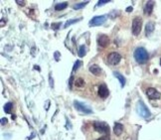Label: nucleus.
<instances>
[{"instance_id":"f257e3e1","label":"nucleus","mask_w":161,"mask_h":140,"mask_svg":"<svg viewBox=\"0 0 161 140\" xmlns=\"http://www.w3.org/2000/svg\"><path fill=\"white\" fill-rule=\"evenodd\" d=\"M134 59L139 64H144L148 60V53L144 48H137L134 52Z\"/></svg>"},{"instance_id":"f03ea898","label":"nucleus","mask_w":161,"mask_h":140,"mask_svg":"<svg viewBox=\"0 0 161 140\" xmlns=\"http://www.w3.org/2000/svg\"><path fill=\"white\" fill-rule=\"evenodd\" d=\"M136 110H137V113L143 118H148L151 116L150 110L147 108L145 103L142 100H138L137 105H136Z\"/></svg>"},{"instance_id":"7ed1b4c3","label":"nucleus","mask_w":161,"mask_h":140,"mask_svg":"<svg viewBox=\"0 0 161 140\" xmlns=\"http://www.w3.org/2000/svg\"><path fill=\"white\" fill-rule=\"evenodd\" d=\"M94 128L96 130L97 132L105 134L107 136L109 135V126L105 123V122H100V121H96L94 123Z\"/></svg>"},{"instance_id":"20e7f679","label":"nucleus","mask_w":161,"mask_h":140,"mask_svg":"<svg viewBox=\"0 0 161 140\" xmlns=\"http://www.w3.org/2000/svg\"><path fill=\"white\" fill-rule=\"evenodd\" d=\"M142 28V19L140 17H135L132 21V27H131V30H132V34L135 36H137L141 31Z\"/></svg>"},{"instance_id":"39448f33","label":"nucleus","mask_w":161,"mask_h":140,"mask_svg":"<svg viewBox=\"0 0 161 140\" xmlns=\"http://www.w3.org/2000/svg\"><path fill=\"white\" fill-rule=\"evenodd\" d=\"M74 105H75V108L79 110V111L80 112H83V113H92V109L90 107V106H88L87 104H84V103H82V102H80V101H77V100H75L74 101Z\"/></svg>"},{"instance_id":"423d86ee","label":"nucleus","mask_w":161,"mask_h":140,"mask_svg":"<svg viewBox=\"0 0 161 140\" xmlns=\"http://www.w3.org/2000/svg\"><path fill=\"white\" fill-rule=\"evenodd\" d=\"M121 60V56L118 53H115V52H113V53H111L108 55V57H107V62L109 65H117L118 63L120 62Z\"/></svg>"},{"instance_id":"0eeeda50","label":"nucleus","mask_w":161,"mask_h":140,"mask_svg":"<svg viewBox=\"0 0 161 140\" xmlns=\"http://www.w3.org/2000/svg\"><path fill=\"white\" fill-rule=\"evenodd\" d=\"M146 95L148 96V98H150V99H159L161 97V93L157 90L153 88V87L147 88L146 90Z\"/></svg>"},{"instance_id":"6e6552de","label":"nucleus","mask_w":161,"mask_h":140,"mask_svg":"<svg viewBox=\"0 0 161 140\" xmlns=\"http://www.w3.org/2000/svg\"><path fill=\"white\" fill-rule=\"evenodd\" d=\"M105 21H107V17L105 16H104V15L96 16L90 21V25L91 26H100V25H103Z\"/></svg>"},{"instance_id":"1a4fd4ad","label":"nucleus","mask_w":161,"mask_h":140,"mask_svg":"<svg viewBox=\"0 0 161 140\" xmlns=\"http://www.w3.org/2000/svg\"><path fill=\"white\" fill-rule=\"evenodd\" d=\"M97 44L99 46L103 47V48H105L108 44H109V38L107 35H100L99 38H97Z\"/></svg>"},{"instance_id":"9d476101","label":"nucleus","mask_w":161,"mask_h":140,"mask_svg":"<svg viewBox=\"0 0 161 140\" xmlns=\"http://www.w3.org/2000/svg\"><path fill=\"white\" fill-rule=\"evenodd\" d=\"M97 92H99V95L100 97H103V98L107 97L108 95V93H109L108 88L107 87L105 84H100V86L99 87V91H97Z\"/></svg>"},{"instance_id":"9b49d317","label":"nucleus","mask_w":161,"mask_h":140,"mask_svg":"<svg viewBox=\"0 0 161 140\" xmlns=\"http://www.w3.org/2000/svg\"><path fill=\"white\" fill-rule=\"evenodd\" d=\"M153 6H154V2L153 1L146 2L145 6H144V13L146 15H150L152 13V10H153Z\"/></svg>"},{"instance_id":"f8f14e48","label":"nucleus","mask_w":161,"mask_h":140,"mask_svg":"<svg viewBox=\"0 0 161 140\" xmlns=\"http://www.w3.org/2000/svg\"><path fill=\"white\" fill-rule=\"evenodd\" d=\"M90 72L92 75L96 76V77H99V76L101 75V69L97 65H92L90 67Z\"/></svg>"},{"instance_id":"ddd939ff","label":"nucleus","mask_w":161,"mask_h":140,"mask_svg":"<svg viewBox=\"0 0 161 140\" xmlns=\"http://www.w3.org/2000/svg\"><path fill=\"white\" fill-rule=\"evenodd\" d=\"M113 132L115 135L119 136V135L123 132V125L120 124V123H115L113 126Z\"/></svg>"},{"instance_id":"4468645a","label":"nucleus","mask_w":161,"mask_h":140,"mask_svg":"<svg viewBox=\"0 0 161 140\" xmlns=\"http://www.w3.org/2000/svg\"><path fill=\"white\" fill-rule=\"evenodd\" d=\"M154 31V23L153 22H148L145 27V33L146 35H150V34Z\"/></svg>"},{"instance_id":"2eb2a0df","label":"nucleus","mask_w":161,"mask_h":140,"mask_svg":"<svg viewBox=\"0 0 161 140\" xmlns=\"http://www.w3.org/2000/svg\"><path fill=\"white\" fill-rule=\"evenodd\" d=\"M113 75H114V77H115L118 80H119L120 86H121L122 87H124V84H125V79H124V77H123L122 75H120L119 73H117V72H114Z\"/></svg>"},{"instance_id":"dca6fc26","label":"nucleus","mask_w":161,"mask_h":140,"mask_svg":"<svg viewBox=\"0 0 161 140\" xmlns=\"http://www.w3.org/2000/svg\"><path fill=\"white\" fill-rule=\"evenodd\" d=\"M67 6H68V3H67V2L58 3V4H56V6H55V10H56V11H61V10H64L65 8H67Z\"/></svg>"},{"instance_id":"f3484780","label":"nucleus","mask_w":161,"mask_h":140,"mask_svg":"<svg viewBox=\"0 0 161 140\" xmlns=\"http://www.w3.org/2000/svg\"><path fill=\"white\" fill-rule=\"evenodd\" d=\"M78 55L79 57H84V55H86V47H84V45H82L79 47V51H78Z\"/></svg>"},{"instance_id":"a211bd4d","label":"nucleus","mask_w":161,"mask_h":140,"mask_svg":"<svg viewBox=\"0 0 161 140\" xmlns=\"http://www.w3.org/2000/svg\"><path fill=\"white\" fill-rule=\"evenodd\" d=\"M12 107H13V104H12L11 102H7L5 105H4V111H5L6 113H10Z\"/></svg>"},{"instance_id":"6ab92c4d","label":"nucleus","mask_w":161,"mask_h":140,"mask_svg":"<svg viewBox=\"0 0 161 140\" xmlns=\"http://www.w3.org/2000/svg\"><path fill=\"white\" fill-rule=\"evenodd\" d=\"M75 84L77 87H84V80L83 79H76V82H75Z\"/></svg>"},{"instance_id":"aec40b11","label":"nucleus","mask_w":161,"mask_h":140,"mask_svg":"<svg viewBox=\"0 0 161 140\" xmlns=\"http://www.w3.org/2000/svg\"><path fill=\"white\" fill-rule=\"evenodd\" d=\"M80 20V19H73V20H70V21H67V22L65 23V25H64V28H67V27H69L70 25H72V24H74V23H76V22H79V21Z\"/></svg>"},{"instance_id":"412c9836","label":"nucleus","mask_w":161,"mask_h":140,"mask_svg":"<svg viewBox=\"0 0 161 140\" xmlns=\"http://www.w3.org/2000/svg\"><path fill=\"white\" fill-rule=\"evenodd\" d=\"M88 3V1H86V2H80L79 4H76V5H74V9H80V8H83L87 5V4Z\"/></svg>"},{"instance_id":"4be33fe9","label":"nucleus","mask_w":161,"mask_h":140,"mask_svg":"<svg viewBox=\"0 0 161 140\" xmlns=\"http://www.w3.org/2000/svg\"><path fill=\"white\" fill-rule=\"evenodd\" d=\"M82 65V62L80 61H77L75 63V66H74V68H73V72H75V71H77L79 68H80V66Z\"/></svg>"},{"instance_id":"5701e85b","label":"nucleus","mask_w":161,"mask_h":140,"mask_svg":"<svg viewBox=\"0 0 161 140\" xmlns=\"http://www.w3.org/2000/svg\"><path fill=\"white\" fill-rule=\"evenodd\" d=\"M109 0H100L99 2H97V6H100V5H104L105 3H108Z\"/></svg>"},{"instance_id":"b1692460","label":"nucleus","mask_w":161,"mask_h":140,"mask_svg":"<svg viewBox=\"0 0 161 140\" xmlns=\"http://www.w3.org/2000/svg\"><path fill=\"white\" fill-rule=\"evenodd\" d=\"M61 26V23H53L52 24V28L55 29V30H57V29Z\"/></svg>"},{"instance_id":"393cba45","label":"nucleus","mask_w":161,"mask_h":140,"mask_svg":"<svg viewBox=\"0 0 161 140\" xmlns=\"http://www.w3.org/2000/svg\"><path fill=\"white\" fill-rule=\"evenodd\" d=\"M16 3H17V4H19V5H21V6H24V5H25V1H24V0H22V1L16 0Z\"/></svg>"},{"instance_id":"a878e982","label":"nucleus","mask_w":161,"mask_h":140,"mask_svg":"<svg viewBox=\"0 0 161 140\" xmlns=\"http://www.w3.org/2000/svg\"><path fill=\"white\" fill-rule=\"evenodd\" d=\"M7 118H2V119H1V124L2 125H4V124H6L7 123Z\"/></svg>"},{"instance_id":"bb28decb","label":"nucleus","mask_w":161,"mask_h":140,"mask_svg":"<svg viewBox=\"0 0 161 140\" xmlns=\"http://www.w3.org/2000/svg\"><path fill=\"white\" fill-rule=\"evenodd\" d=\"M97 140H109V137H108V135H107V136H103V137H100V138H99Z\"/></svg>"},{"instance_id":"cd10ccee","label":"nucleus","mask_w":161,"mask_h":140,"mask_svg":"<svg viewBox=\"0 0 161 140\" xmlns=\"http://www.w3.org/2000/svg\"><path fill=\"white\" fill-rule=\"evenodd\" d=\"M55 57H56V60H57V61H59V53H58V52H57L56 54H55Z\"/></svg>"},{"instance_id":"c85d7f7f","label":"nucleus","mask_w":161,"mask_h":140,"mask_svg":"<svg viewBox=\"0 0 161 140\" xmlns=\"http://www.w3.org/2000/svg\"><path fill=\"white\" fill-rule=\"evenodd\" d=\"M131 10H132V7H127V8H126V11H127V12H130Z\"/></svg>"},{"instance_id":"c756f323","label":"nucleus","mask_w":161,"mask_h":140,"mask_svg":"<svg viewBox=\"0 0 161 140\" xmlns=\"http://www.w3.org/2000/svg\"><path fill=\"white\" fill-rule=\"evenodd\" d=\"M160 65H161V60H160Z\"/></svg>"}]
</instances>
